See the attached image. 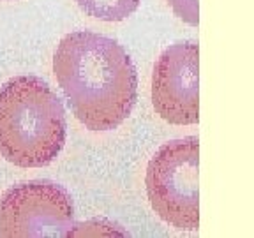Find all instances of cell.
Here are the masks:
<instances>
[{
    "label": "cell",
    "instance_id": "6da1fadb",
    "mask_svg": "<svg viewBox=\"0 0 254 238\" xmlns=\"http://www.w3.org/2000/svg\"><path fill=\"white\" fill-rule=\"evenodd\" d=\"M53 72L74 117L88 131H113L134 110L138 72L111 37L90 30L64 36L53 53Z\"/></svg>",
    "mask_w": 254,
    "mask_h": 238
},
{
    "label": "cell",
    "instance_id": "7a4b0ae2",
    "mask_svg": "<svg viewBox=\"0 0 254 238\" xmlns=\"http://www.w3.org/2000/svg\"><path fill=\"white\" fill-rule=\"evenodd\" d=\"M65 110L37 76H14L0 87V154L20 168H43L62 152Z\"/></svg>",
    "mask_w": 254,
    "mask_h": 238
},
{
    "label": "cell",
    "instance_id": "3957f363",
    "mask_svg": "<svg viewBox=\"0 0 254 238\" xmlns=\"http://www.w3.org/2000/svg\"><path fill=\"white\" fill-rule=\"evenodd\" d=\"M199 139L196 136L164 143L147 166L148 201L166 224L182 231L199 228Z\"/></svg>",
    "mask_w": 254,
    "mask_h": 238
},
{
    "label": "cell",
    "instance_id": "277c9868",
    "mask_svg": "<svg viewBox=\"0 0 254 238\" xmlns=\"http://www.w3.org/2000/svg\"><path fill=\"white\" fill-rule=\"evenodd\" d=\"M74 222L72 198L52 180L16 183L0 198V237H67Z\"/></svg>",
    "mask_w": 254,
    "mask_h": 238
},
{
    "label": "cell",
    "instance_id": "5b68a950",
    "mask_svg": "<svg viewBox=\"0 0 254 238\" xmlns=\"http://www.w3.org/2000/svg\"><path fill=\"white\" fill-rule=\"evenodd\" d=\"M152 106L173 125L199 122V48L192 41L166 48L152 72Z\"/></svg>",
    "mask_w": 254,
    "mask_h": 238
},
{
    "label": "cell",
    "instance_id": "8992f818",
    "mask_svg": "<svg viewBox=\"0 0 254 238\" xmlns=\"http://www.w3.org/2000/svg\"><path fill=\"white\" fill-rule=\"evenodd\" d=\"M74 2L87 16L108 23L129 18L141 4V0H74Z\"/></svg>",
    "mask_w": 254,
    "mask_h": 238
},
{
    "label": "cell",
    "instance_id": "52a82bcc",
    "mask_svg": "<svg viewBox=\"0 0 254 238\" xmlns=\"http://www.w3.org/2000/svg\"><path fill=\"white\" fill-rule=\"evenodd\" d=\"M173 9V12L179 16L180 20L189 25L199 23V4L198 0H168Z\"/></svg>",
    "mask_w": 254,
    "mask_h": 238
},
{
    "label": "cell",
    "instance_id": "ba28073f",
    "mask_svg": "<svg viewBox=\"0 0 254 238\" xmlns=\"http://www.w3.org/2000/svg\"><path fill=\"white\" fill-rule=\"evenodd\" d=\"M5 2H9V0H5Z\"/></svg>",
    "mask_w": 254,
    "mask_h": 238
}]
</instances>
